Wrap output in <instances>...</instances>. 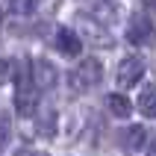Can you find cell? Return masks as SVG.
Returning a JSON list of instances; mask_svg holds the SVG:
<instances>
[{"instance_id":"5b68a950","label":"cell","mask_w":156,"mask_h":156,"mask_svg":"<svg viewBox=\"0 0 156 156\" xmlns=\"http://www.w3.org/2000/svg\"><path fill=\"white\" fill-rule=\"evenodd\" d=\"M127 38H130L133 44H150L153 41V24H150L147 18L136 15L130 21V27H127Z\"/></svg>"},{"instance_id":"8fae6325","label":"cell","mask_w":156,"mask_h":156,"mask_svg":"<svg viewBox=\"0 0 156 156\" xmlns=\"http://www.w3.org/2000/svg\"><path fill=\"white\" fill-rule=\"evenodd\" d=\"M12 12H18V15H33L35 12V3H12Z\"/></svg>"},{"instance_id":"9c48e42d","label":"cell","mask_w":156,"mask_h":156,"mask_svg":"<svg viewBox=\"0 0 156 156\" xmlns=\"http://www.w3.org/2000/svg\"><path fill=\"white\" fill-rule=\"evenodd\" d=\"M9 80H15V62L12 59H0V86L9 83Z\"/></svg>"},{"instance_id":"ba28073f","label":"cell","mask_w":156,"mask_h":156,"mask_svg":"<svg viewBox=\"0 0 156 156\" xmlns=\"http://www.w3.org/2000/svg\"><path fill=\"white\" fill-rule=\"evenodd\" d=\"M139 109L144 118H156V86H147L139 97Z\"/></svg>"},{"instance_id":"30bf717a","label":"cell","mask_w":156,"mask_h":156,"mask_svg":"<svg viewBox=\"0 0 156 156\" xmlns=\"http://www.w3.org/2000/svg\"><path fill=\"white\" fill-rule=\"evenodd\" d=\"M9 139H12V124H9V118L0 115V150H6Z\"/></svg>"},{"instance_id":"6da1fadb","label":"cell","mask_w":156,"mask_h":156,"mask_svg":"<svg viewBox=\"0 0 156 156\" xmlns=\"http://www.w3.org/2000/svg\"><path fill=\"white\" fill-rule=\"evenodd\" d=\"M100 77H103V65H100L94 56H88V59H83L77 68L71 71L68 83H71L74 91H88V88H94L97 83H100Z\"/></svg>"},{"instance_id":"52a82bcc","label":"cell","mask_w":156,"mask_h":156,"mask_svg":"<svg viewBox=\"0 0 156 156\" xmlns=\"http://www.w3.org/2000/svg\"><path fill=\"white\" fill-rule=\"evenodd\" d=\"M106 106H109V112L115 118H130V112H133V103L127 97H121V94H109L106 97Z\"/></svg>"},{"instance_id":"4fadbf2b","label":"cell","mask_w":156,"mask_h":156,"mask_svg":"<svg viewBox=\"0 0 156 156\" xmlns=\"http://www.w3.org/2000/svg\"><path fill=\"white\" fill-rule=\"evenodd\" d=\"M0 18H3V6H0Z\"/></svg>"},{"instance_id":"277c9868","label":"cell","mask_w":156,"mask_h":156,"mask_svg":"<svg viewBox=\"0 0 156 156\" xmlns=\"http://www.w3.org/2000/svg\"><path fill=\"white\" fill-rule=\"evenodd\" d=\"M53 47H56L62 56H80V53H83V38H80L74 30H68V27H59L56 35H53Z\"/></svg>"},{"instance_id":"7c38bea8","label":"cell","mask_w":156,"mask_h":156,"mask_svg":"<svg viewBox=\"0 0 156 156\" xmlns=\"http://www.w3.org/2000/svg\"><path fill=\"white\" fill-rule=\"evenodd\" d=\"M15 156H47L44 150H35V147H24V150H18Z\"/></svg>"},{"instance_id":"3957f363","label":"cell","mask_w":156,"mask_h":156,"mask_svg":"<svg viewBox=\"0 0 156 156\" xmlns=\"http://www.w3.org/2000/svg\"><path fill=\"white\" fill-rule=\"evenodd\" d=\"M141 77H144V62H141L139 56H127V59L118 65V74H115V80H118L121 88H133Z\"/></svg>"},{"instance_id":"8992f818","label":"cell","mask_w":156,"mask_h":156,"mask_svg":"<svg viewBox=\"0 0 156 156\" xmlns=\"http://www.w3.org/2000/svg\"><path fill=\"white\" fill-rule=\"evenodd\" d=\"M144 141H147V130L139 127V124H133V127H127V130L121 133V144H124V147H130V150L144 147Z\"/></svg>"},{"instance_id":"7a4b0ae2","label":"cell","mask_w":156,"mask_h":156,"mask_svg":"<svg viewBox=\"0 0 156 156\" xmlns=\"http://www.w3.org/2000/svg\"><path fill=\"white\" fill-rule=\"evenodd\" d=\"M30 80H33L35 91H47V88H53L59 83V74H56V68L47 59H35L30 65Z\"/></svg>"}]
</instances>
